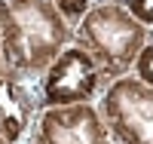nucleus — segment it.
Returning a JSON list of instances; mask_svg holds the SVG:
<instances>
[{
	"label": "nucleus",
	"mask_w": 153,
	"mask_h": 144,
	"mask_svg": "<svg viewBox=\"0 0 153 144\" xmlns=\"http://www.w3.org/2000/svg\"><path fill=\"white\" fill-rule=\"evenodd\" d=\"M74 43V28L52 0H0L3 68L25 80H40Z\"/></svg>",
	"instance_id": "nucleus-1"
},
{
	"label": "nucleus",
	"mask_w": 153,
	"mask_h": 144,
	"mask_svg": "<svg viewBox=\"0 0 153 144\" xmlns=\"http://www.w3.org/2000/svg\"><path fill=\"white\" fill-rule=\"evenodd\" d=\"M147 40L150 28L135 22L123 3H92L89 12L74 25V43L86 49L107 83L132 74Z\"/></svg>",
	"instance_id": "nucleus-2"
},
{
	"label": "nucleus",
	"mask_w": 153,
	"mask_h": 144,
	"mask_svg": "<svg viewBox=\"0 0 153 144\" xmlns=\"http://www.w3.org/2000/svg\"><path fill=\"white\" fill-rule=\"evenodd\" d=\"M117 144H153V89L135 77H120L95 101Z\"/></svg>",
	"instance_id": "nucleus-3"
},
{
	"label": "nucleus",
	"mask_w": 153,
	"mask_h": 144,
	"mask_svg": "<svg viewBox=\"0 0 153 144\" xmlns=\"http://www.w3.org/2000/svg\"><path fill=\"white\" fill-rule=\"evenodd\" d=\"M107 89L98 64L86 55V49L71 43L40 77V101L46 107H76V104H95Z\"/></svg>",
	"instance_id": "nucleus-4"
},
{
	"label": "nucleus",
	"mask_w": 153,
	"mask_h": 144,
	"mask_svg": "<svg viewBox=\"0 0 153 144\" xmlns=\"http://www.w3.org/2000/svg\"><path fill=\"white\" fill-rule=\"evenodd\" d=\"M37 144H117L95 104L46 107L34 126Z\"/></svg>",
	"instance_id": "nucleus-5"
},
{
	"label": "nucleus",
	"mask_w": 153,
	"mask_h": 144,
	"mask_svg": "<svg viewBox=\"0 0 153 144\" xmlns=\"http://www.w3.org/2000/svg\"><path fill=\"white\" fill-rule=\"evenodd\" d=\"M40 113V80H25V77L3 71L0 77V138L9 144H28Z\"/></svg>",
	"instance_id": "nucleus-6"
},
{
	"label": "nucleus",
	"mask_w": 153,
	"mask_h": 144,
	"mask_svg": "<svg viewBox=\"0 0 153 144\" xmlns=\"http://www.w3.org/2000/svg\"><path fill=\"white\" fill-rule=\"evenodd\" d=\"M132 77L153 89V31H150V40L144 43V49H141V55H138V61H135V68H132Z\"/></svg>",
	"instance_id": "nucleus-7"
},
{
	"label": "nucleus",
	"mask_w": 153,
	"mask_h": 144,
	"mask_svg": "<svg viewBox=\"0 0 153 144\" xmlns=\"http://www.w3.org/2000/svg\"><path fill=\"white\" fill-rule=\"evenodd\" d=\"M52 3H55V9L61 12V19H65L71 28H74V25H76V22H80L86 12H89L92 0H52Z\"/></svg>",
	"instance_id": "nucleus-8"
},
{
	"label": "nucleus",
	"mask_w": 153,
	"mask_h": 144,
	"mask_svg": "<svg viewBox=\"0 0 153 144\" xmlns=\"http://www.w3.org/2000/svg\"><path fill=\"white\" fill-rule=\"evenodd\" d=\"M123 6L132 12V19H135V22H141L144 28L153 31V0H126Z\"/></svg>",
	"instance_id": "nucleus-9"
},
{
	"label": "nucleus",
	"mask_w": 153,
	"mask_h": 144,
	"mask_svg": "<svg viewBox=\"0 0 153 144\" xmlns=\"http://www.w3.org/2000/svg\"><path fill=\"white\" fill-rule=\"evenodd\" d=\"M92 3H126V0H92Z\"/></svg>",
	"instance_id": "nucleus-10"
},
{
	"label": "nucleus",
	"mask_w": 153,
	"mask_h": 144,
	"mask_svg": "<svg viewBox=\"0 0 153 144\" xmlns=\"http://www.w3.org/2000/svg\"><path fill=\"white\" fill-rule=\"evenodd\" d=\"M0 144H9V141H3V138H0ZM28 144H37V141H34V135H31V141H28Z\"/></svg>",
	"instance_id": "nucleus-11"
},
{
	"label": "nucleus",
	"mask_w": 153,
	"mask_h": 144,
	"mask_svg": "<svg viewBox=\"0 0 153 144\" xmlns=\"http://www.w3.org/2000/svg\"><path fill=\"white\" fill-rule=\"evenodd\" d=\"M3 71H6V68H3V55H0V77H3Z\"/></svg>",
	"instance_id": "nucleus-12"
}]
</instances>
